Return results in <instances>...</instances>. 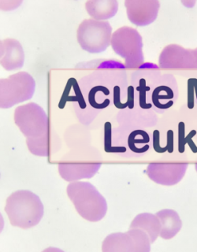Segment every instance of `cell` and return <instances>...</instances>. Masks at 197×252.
Segmentation results:
<instances>
[{"label": "cell", "instance_id": "7402d4cb", "mask_svg": "<svg viewBox=\"0 0 197 252\" xmlns=\"http://www.w3.org/2000/svg\"><path fill=\"white\" fill-rule=\"evenodd\" d=\"M84 125H73L66 130L64 140L67 147L72 149L88 147L92 141L90 132Z\"/></svg>", "mask_w": 197, "mask_h": 252}, {"label": "cell", "instance_id": "6da1fadb", "mask_svg": "<svg viewBox=\"0 0 197 252\" xmlns=\"http://www.w3.org/2000/svg\"><path fill=\"white\" fill-rule=\"evenodd\" d=\"M102 165V156L97 148L91 146L74 148L62 158L59 173L63 179L69 182L90 179Z\"/></svg>", "mask_w": 197, "mask_h": 252}, {"label": "cell", "instance_id": "8992f818", "mask_svg": "<svg viewBox=\"0 0 197 252\" xmlns=\"http://www.w3.org/2000/svg\"><path fill=\"white\" fill-rule=\"evenodd\" d=\"M1 108H10L33 96L35 82L26 72H19L8 78L1 79Z\"/></svg>", "mask_w": 197, "mask_h": 252}, {"label": "cell", "instance_id": "8fae6325", "mask_svg": "<svg viewBox=\"0 0 197 252\" xmlns=\"http://www.w3.org/2000/svg\"><path fill=\"white\" fill-rule=\"evenodd\" d=\"M160 68L165 70L186 71L195 69L193 50L185 49L177 44H169L160 54Z\"/></svg>", "mask_w": 197, "mask_h": 252}, {"label": "cell", "instance_id": "9c48e42d", "mask_svg": "<svg viewBox=\"0 0 197 252\" xmlns=\"http://www.w3.org/2000/svg\"><path fill=\"white\" fill-rule=\"evenodd\" d=\"M152 144V137L145 130L119 126L113 129L110 154H114V148L118 146L128 150L130 158L140 157L149 152Z\"/></svg>", "mask_w": 197, "mask_h": 252}, {"label": "cell", "instance_id": "5b68a950", "mask_svg": "<svg viewBox=\"0 0 197 252\" xmlns=\"http://www.w3.org/2000/svg\"><path fill=\"white\" fill-rule=\"evenodd\" d=\"M112 27L107 21L85 19L79 25L77 39L84 51L91 54L102 53L110 45Z\"/></svg>", "mask_w": 197, "mask_h": 252}, {"label": "cell", "instance_id": "ffe728a7", "mask_svg": "<svg viewBox=\"0 0 197 252\" xmlns=\"http://www.w3.org/2000/svg\"><path fill=\"white\" fill-rule=\"evenodd\" d=\"M103 252H136L133 238L130 232L113 233L106 236L102 244Z\"/></svg>", "mask_w": 197, "mask_h": 252}, {"label": "cell", "instance_id": "2e32d148", "mask_svg": "<svg viewBox=\"0 0 197 252\" xmlns=\"http://www.w3.org/2000/svg\"><path fill=\"white\" fill-rule=\"evenodd\" d=\"M0 62L6 71L19 69L23 66L25 53L22 44L17 39L7 38L0 43Z\"/></svg>", "mask_w": 197, "mask_h": 252}, {"label": "cell", "instance_id": "d6986e66", "mask_svg": "<svg viewBox=\"0 0 197 252\" xmlns=\"http://www.w3.org/2000/svg\"><path fill=\"white\" fill-rule=\"evenodd\" d=\"M161 223L160 237L164 240H170L180 232L182 222L180 216L171 209H164L156 213Z\"/></svg>", "mask_w": 197, "mask_h": 252}, {"label": "cell", "instance_id": "ac0fdd59", "mask_svg": "<svg viewBox=\"0 0 197 252\" xmlns=\"http://www.w3.org/2000/svg\"><path fill=\"white\" fill-rule=\"evenodd\" d=\"M88 14L97 21H106L116 15L118 10L117 0H89L85 2Z\"/></svg>", "mask_w": 197, "mask_h": 252}, {"label": "cell", "instance_id": "7a4b0ae2", "mask_svg": "<svg viewBox=\"0 0 197 252\" xmlns=\"http://www.w3.org/2000/svg\"><path fill=\"white\" fill-rule=\"evenodd\" d=\"M5 211L13 226L30 228L41 220L43 206L35 194L27 190H20L6 199Z\"/></svg>", "mask_w": 197, "mask_h": 252}, {"label": "cell", "instance_id": "cb8c5ba5", "mask_svg": "<svg viewBox=\"0 0 197 252\" xmlns=\"http://www.w3.org/2000/svg\"><path fill=\"white\" fill-rule=\"evenodd\" d=\"M197 78L191 77L188 80V94H187V106L189 110H193L195 106V84Z\"/></svg>", "mask_w": 197, "mask_h": 252}, {"label": "cell", "instance_id": "9a60e30c", "mask_svg": "<svg viewBox=\"0 0 197 252\" xmlns=\"http://www.w3.org/2000/svg\"><path fill=\"white\" fill-rule=\"evenodd\" d=\"M117 122L119 126L141 129L156 126L158 117L155 110H144L136 106L133 109L119 110L117 115Z\"/></svg>", "mask_w": 197, "mask_h": 252}, {"label": "cell", "instance_id": "52a82bcc", "mask_svg": "<svg viewBox=\"0 0 197 252\" xmlns=\"http://www.w3.org/2000/svg\"><path fill=\"white\" fill-rule=\"evenodd\" d=\"M161 76L160 67L152 63H144L132 72L130 82L135 89L136 106L144 110L153 108L152 93Z\"/></svg>", "mask_w": 197, "mask_h": 252}, {"label": "cell", "instance_id": "d4e9b609", "mask_svg": "<svg viewBox=\"0 0 197 252\" xmlns=\"http://www.w3.org/2000/svg\"><path fill=\"white\" fill-rule=\"evenodd\" d=\"M195 95H196V98H197V81L195 84Z\"/></svg>", "mask_w": 197, "mask_h": 252}, {"label": "cell", "instance_id": "603a6c76", "mask_svg": "<svg viewBox=\"0 0 197 252\" xmlns=\"http://www.w3.org/2000/svg\"><path fill=\"white\" fill-rule=\"evenodd\" d=\"M185 130H186V127H185V122H180L177 125V152L179 154L185 153V145L188 144L189 148L191 149V152L193 154H197V146L196 145L193 139L197 136V131L195 129L191 130L189 134L186 135Z\"/></svg>", "mask_w": 197, "mask_h": 252}, {"label": "cell", "instance_id": "30bf717a", "mask_svg": "<svg viewBox=\"0 0 197 252\" xmlns=\"http://www.w3.org/2000/svg\"><path fill=\"white\" fill-rule=\"evenodd\" d=\"M69 102L73 103L75 114L80 123L87 127L94 122L100 114V111L93 109L87 102L78 81L74 77H70L67 81L58 105L59 108H64Z\"/></svg>", "mask_w": 197, "mask_h": 252}, {"label": "cell", "instance_id": "277c9868", "mask_svg": "<svg viewBox=\"0 0 197 252\" xmlns=\"http://www.w3.org/2000/svg\"><path fill=\"white\" fill-rule=\"evenodd\" d=\"M110 45L117 55L125 59L126 69H136L144 64L142 36L133 28H119L112 34Z\"/></svg>", "mask_w": 197, "mask_h": 252}, {"label": "cell", "instance_id": "44dd1931", "mask_svg": "<svg viewBox=\"0 0 197 252\" xmlns=\"http://www.w3.org/2000/svg\"><path fill=\"white\" fill-rule=\"evenodd\" d=\"M130 228H140L148 235L151 242L156 241L161 232V223L157 215L149 213L140 214L132 220Z\"/></svg>", "mask_w": 197, "mask_h": 252}, {"label": "cell", "instance_id": "ba28073f", "mask_svg": "<svg viewBox=\"0 0 197 252\" xmlns=\"http://www.w3.org/2000/svg\"><path fill=\"white\" fill-rule=\"evenodd\" d=\"M14 118L15 124L27 139L43 136L51 128L45 111L34 102L18 106Z\"/></svg>", "mask_w": 197, "mask_h": 252}, {"label": "cell", "instance_id": "e0dca14e", "mask_svg": "<svg viewBox=\"0 0 197 252\" xmlns=\"http://www.w3.org/2000/svg\"><path fill=\"white\" fill-rule=\"evenodd\" d=\"M28 148L33 155L40 157H49L61 148V140L56 132L50 128L43 136L37 138H28Z\"/></svg>", "mask_w": 197, "mask_h": 252}, {"label": "cell", "instance_id": "3957f363", "mask_svg": "<svg viewBox=\"0 0 197 252\" xmlns=\"http://www.w3.org/2000/svg\"><path fill=\"white\" fill-rule=\"evenodd\" d=\"M67 194L76 211L86 220L98 221L106 215V199L89 182H72L67 186Z\"/></svg>", "mask_w": 197, "mask_h": 252}, {"label": "cell", "instance_id": "5bb4252c", "mask_svg": "<svg viewBox=\"0 0 197 252\" xmlns=\"http://www.w3.org/2000/svg\"><path fill=\"white\" fill-rule=\"evenodd\" d=\"M125 6L130 22L137 26H146L156 21L160 3L157 0H126Z\"/></svg>", "mask_w": 197, "mask_h": 252}, {"label": "cell", "instance_id": "4fadbf2b", "mask_svg": "<svg viewBox=\"0 0 197 252\" xmlns=\"http://www.w3.org/2000/svg\"><path fill=\"white\" fill-rule=\"evenodd\" d=\"M187 168V162L169 163L154 161L148 165L147 173L150 179L156 183L170 186L178 183L183 178Z\"/></svg>", "mask_w": 197, "mask_h": 252}, {"label": "cell", "instance_id": "7c38bea8", "mask_svg": "<svg viewBox=\"0 0 197 252\" xmlns=\"http://www.w3.org/2000/svg\"><path fill=\"white\" fill-rule=\"evenodd\" d=\"M178 98L177 81L173 75H162L152 93V103L156 112L163 114L173 106Z\"/></svg>", "mask_w": 197, "mask_h": 252}]
</instances>
